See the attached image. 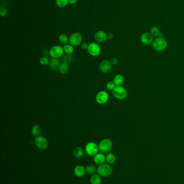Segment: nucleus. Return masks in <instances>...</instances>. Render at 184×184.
Wrapping results in <instances>:
<instances>
[{"mask_svg":"<svg viewBox=\"0 0 184 184\" xmlns=\"http://www.w3.org/2000/svg\"><path fill=\"white\" fill-rule=\"evenodd\" d=\"M152 44L153 49L159 52L165 50L168 45L167 42L165 39L159 37L154 39Z\"/></svg>","mask_w":184,"mask_h":184,"instance_id":"nucleus-1","label":"nucleus"},{"mask_svg":"<svg viewBox=\"0 0 184 184\" xmlns=\"http://www.w3.org/2000/svg\"><path fill=\"white\" fill-rule=\"evenodd\" d=\"M98 174L101 176L107 177L111 176L113 172V169L111 166L108 164H103L98 166L97 169Z\"/></svg>","mask_w":184,"mask_h":184,"instance_id":"nucleus-2","label":"nucleus"},{"mask_svg":"<svg viewBox=\"0 0 184 184\" xmlns=\"http://www.w3.org/2000/svg\"><path fill=\"white\" fill-rule=\"evenodd\" d=\"M112 93L115 98L119 100H124L127 97V91L124 87L117 86L112 90Z\"/></svg>","mask_w":184,"mask_h":184,"instance_id":"nucleus-3","label":"nucleus"},{"mask_svg":"<svg viewBox=\"0 0 184 184\" xmlns=\"http://www.w3.org/2000/svg\"><path fill=\"white\" fill-rule=\"evenodd\" d=\"M113 143L110 139L105 138L101 140L99 144V150L103 153H108L112 149Z\"/></svg>","mask_w":184,"mask_h":184,"instance_id":"nucleus-4","label":"nucleus"},{"mask_svg":"<svg viewBox=\"0 0 184 184\" xmlns=\"http://www.w3.org/2000/svg\"><path fill=\"white\" fill-rule=\"evenodd\" d=\"M63 47L59 45H56L51 48L49 51V54L52 58L59 59L63 56L64 54Z\"/></svg>","mask_w":184,"mask_h":184,"instance_id":"nucleus-5","label":"nucleus"},{"mask_svg":"<svg viewBox=\"0 0 184 184\" xmlns=\"http://www.w3.org/2000/svg\"><path fill=\"white\" fill-rule=\"evenodd\" d=\"M99 150L98 145L94 142H89L85 146V151L90 156H94L98 153Z\"/></svg>","mask_w":184,"mask_h":184,"instance_id":"nucleus-6","label":"nucleus"},{"mask_svg":"<svg viewBox=\"0 0 184 184\" xmlns=\"http://www.w3.org/2000/svg\"><path fill=\"white\" fill-rule=\"evenodd\" d=\"M35 144L36 147L41 150H45L48 147V141L43 136H39L35 140Z\"/></svg>","mask_w":184,"mask_h":184,"instance_id":"nucleus-7","label":"nucleus"},{"mask_svg":"<svg viewBox=\"0 0 184 184\" xmlns=\"http://www.w3.org/2000/svg\"><path fill=\"white\" fill-rule=\"evenodd\" d=\"M82 36L80 33H72L69 37V44L73 47H77L80 45L82 42Z\"/></svg>","mask_w":184,"mask_h":184,"instance_id":"nucleus-8","label":"nucleus"},{"mask_svg":"<svg viewBox=\"0 0 184 184\" xmlns=\"http://www.w3.org/2000/svg\"><path fill=\"white\" fill-rule=\"evenodd\" d=\"M87 51L91 56L97 57L101 54V48L98 44L92 43L89 44Z\"/></svg>","mask_w":184,"mask_h":184,"instance_id":"nucleus-9","label":"nucleus"},{"mask_svg":"<svg viewBox=\"0 0 184 184\" xmlns=\"http://www.w3.org/2000/svg\"><path fill=\"white\" fill-rule=\"evenodd\" d=\"M109 95L108 93L104 90H101L98 93L96 97V100L98 104L103 105L108 100Z\"/></svg>","mask_w":184,"mask_h":184,"instance_id":"nucleus-10","label":"nucleus"},{"mask_svg":"<svg viewBox=\"0 0 184 184\" xmlns=\"http://www.w3.org/2000/svg\"><path fill=\"white\" fill-rule=\"evenodd\" d=\"M112 68V64L111 61L108 60H104L99 64V69L104 73L109 72Z\"/></svg>","mask_w":184,"mask_h":184,"instance_id":"nucleus-11","label":"nucleus"},{"mask_svg":"<svg viewBox=\"0 0 184 184\" xmlns=\"http://www.w3.org/2000/svg\"><path fill=\"white\" fill-rule=\"evenodd\" d=\"M153 36L150 33H143L141 36V42L145 45H149L152 43L153 41Z\"/></svg>","mask_w":184,"mask_h":184,"instance_id":"nucleus-12","label":"nucleus"},{"mask_svg":"<svg viewBox=\"0 0 184 184\" xmlns=\"http://www.w3.org/2000/svg\"><path fill=\"white\" fill-rule=\"evenodd\" d=\"M61 64L58 59L52 58L50 60L49 65L51 70L54 71H58Z\"/></svg>","mask_w":184,"mask_h":184,"instance_id":"nucleus-13","label":"nucleus"},{"mask_svg":"<svg viewBox=\"0 0 184 184\" xmlns=\"http://www.w3.org/2000/svg\"><path fill=\"white\" fill-rule=\"evenodd\" d=\"M94 39L98 43H103L106 40L107 38V34L103 31H98L95 34Z\"/></svg>","mask_w":184,"mask_h":184,"instance_id":"nucleus-14","label":"nucleus"},{"mask_svg":"<svg viewBox=\"0 0 184 184\" xmlns=\"http://www.w3.org/2000/svg\"><path fill=\"white\" fill-rule=\"evenodd\" d=\"M94 162L98 165H101L106 160V156L102 153H98L94 156Z\"/></svg>","mask_w":184,"mask_h":184,"instance_id":"nucleus-15","label":"nucleus"},{"mask_svg":"<svg viewBox=\"0 0 184 184\" xmlns=\"http://www.w3.org/2000/svg\"><path fill=\"white\" fill-rule=\"evenodd\" d=\"M85 172H86L85 168L82 165L77 166L74 169V173L76 177H83L85 175Z\"/></svg>","mask_w":184,"mask_h":184,"instance_id":"nucleus-16","label":"nucleus"},{"mask_svg":"<svg viewBox=\"0 0 184 184\" xmlns=\"http://www.w3.org/2000/svg\"><path fill=\"white\" fill-rule=\"evenodd\" d=\"M124 81V78L122 74H117L113 78V82L115 83L116 86H122Z\"/></svg>","mask_w":184,"mask_h":184,"instance_id":"nucleus-17","label":"nucleus"},{"mask_svg":"<svg viewBox=\"0 0 184 184\" xmlns=\"http://www.w3.org/2000/svg\"><path fill=\"white\" fill-rule=\"evenodd\" d=\"M101 178L98 174H94L90 178L91 184H101Z\"/></svg>","mask_w":184,"mask_h":184,"instance_id":"nucleus-18","label":"nucleus"},{"mask_svg":"<svg viewBox=\"0 0 184 184\" xmlns=\"http://www.w3.org/2000/svg\"><path fill=\"white\" fill-rule=\"evenodd\" d=\"M73 155L77 158H80L84 155V151L81 147H77L73 150Z\"/></svg>","mask_w":184,"mask_h":184,"instance_id":"nucleus-19","label":"nucleus"},{"mask_svg":"<svg viewBox=\"0 0 184 184\" xmlns=\"http://www.w3.org/2000/svg\"><path fill=\"white\" fill-rule=\"evenodd\" d=\"M106 161L110 164H113L116 161V157L111 152H108L106 156Z\"/></svg>","mask_w":184,"mask_h":184,"instance_id":"nucleus-20","label":"nucleus"},{"mask_svg":"<svg viewBox=\"0 0 184 184\" xmlns=\"http://www.w3.org/2000/svg\"><path fill=\"white\" fill-rule=\"evenodd\" d=\"M41 133V128L39 125H35L33 126L31 129V134L34 137H38L40 136Z\"/></svg>","mask_w":184,"mask_h":184,"instance_id":"nucleus-21","label":"nucleus"},{"mask_svg":"<svg viewBox=\"0 0 184 184\" xmlns=\"http://www.w3.org/2000/svg\"><path fill=\"white\" fill-rule=\"evenodd\" d=\"M69 67L68 64H66L65 62H63L62 63L59 68L58 69V71L59 73H61L62 74H65L66 73L68 72L69 71Z\"/></svg>","mask_w":184,"mask_h":184,"instance_id":"nucleus-22","label":"nucleus"},{"mask_svg":"<svg viewBox=\"0 0 184 184\" xmlns=\"http://www.w3.org/2000/svg\"><path fill=\"white\" fill-rule=\"evenodd\" d=\"M64 51L66 54H71L74 51L73 47L70 44H66L63 47Z\"/></svg>","mask_w":184,"mask_h":184,"instance_id":"nucleus-23","label":"nucleus"},{"mask_svg":"<svg viewBox=\"0 0 184 184\" xmlns=\"http://www.w3.org/2000/svg\"><path fill=\"white\" fill-rule=\"evenodd\" d=\"M59 40L61 43L63 44H68L69 43V38H68V36L65 34H61L59 36Z\"/></svg>","mask_w":184,"mask_h":184,"instance_id":"nucleus-24","label":"nucleus"},{"mask_svg":"<svg viewBox=\"0 0 184 184\" xmlns=\"http://www.w3.org/2000/svg\"><path fill=\"white\" fill-rule=\"evenodd\" d=\"M160 33L159 29L157 26H153L150 30V33L153 37H158Z\"/></svg>","mask_w":184,"mask_h":184,"instance_id":"nucleus-25","label":"nucleus"},{"mask_svg":"<svg viewBox=\"0 0 184 184\" xmlns=\"http://www.w3.org/2000/svg\"><path fill=\"white\" fill-rule=\"evenodd\" d=\"M56 3L59 7H65L69 3V0H56Z\"/></svg>","mask_w":184,"mask_h":184,"instance_id":"nucleus-26","label":"nucleus"},{"mask_svg":"<svg viewBox=\"0 0 184 184\" xmlns=\"http://www.w3.org/2000/svg\"><path fill=\"white\" fill-rule=\"evenodd\" d=\"M85 170L87 173L89 174H94L97 170L96 167L92 164H89L87 165L85 167Z\"/></svg>","mask_w":184,"mask_h":184,"instance_id":"nucleus-27","label":"nucleus"},{"mask_svg":"<svg viewBox=\"0 0 184 184\" xmlns=\"http://www.w3.org/2000/svg\"><path fill=\"white\" fill-rule=\"evenodd\" d=\"M63 62H65L66 64H69L70 63L72 60V56L71 54H66L63 56Z\"/></svg>","mask_w":184,"mask_h":184,"instance_id":"nucleus-28","label":"nucleus"},{"mask_svg":"<svg viewBox=\"0 0 184 184\" xmlns=\"http://www.w3.org/2000/svg\"><path fill=\"white\" fill-rule=\"evenodd\" d=\"M50 60L48 58L46 57H42L40 59V63L41 65L45 66V65L49 64Z\"/></svg>","mask_w":184,"mask_h":184,"instance_id":"nucleus-29","label":"nucleus"},{"mask_svg":"<svg viewBox=\"0 0 184 184\" xmlns=\"http://www.w3.org/2000/svg\"><path fill=\"white\" fill-rule=\"evenodd\" d=\"M115 87H116V85H115V83H114L113 82H112V81L108 82L106 85V88L108 90H114V88H115Z\"/></svg>","mask_w":184,"mask_h":184,"instance_id":"nucleus-30","label":"nucleus"},{"mask_svg":"<svg viewBox=\"0 0 184 184\" xmlns=\"http://www.w3.org/2000/svg\"><path fill=\"white\" fill-rule=\"evenodd\" d=\"M110 61H111L112 65H117L118 63V59L116 57H113L111 59Z\"/></svg>","mask_w":184,"mask_h":184,"instance_id":"nucleus-31","label":"nucleus"},{"mask_svg":"<svg viewBox=\"0 0 184 184\" xmlns=\"http://www.w3.org/2000/svg\"><path fill=\"white\" fill-rule=\"evenodd\" d=\"M7 14V11L6 9L2 8L1 9V15L2 16H5Z\"/></svg>","mask_w":184,"mask_h":184,"instance_id":"nucleus-32","label":"nucleus"},{"mask_svg":"<svg viewBox=\"0 0 184 184\" xmlns=\"http://www.w3.org/2000/svg\"><path fill=\"white\" fill-rule=\"evenodd\" d=\"M88 47H89V44L86 43H83L81 45V47L83 50H86V49L87 50Z\"/></svg>","mask_w":184,"mask_h":184,"instance_id":"nucleus-33","label":"nucleus"},{"mask_svg":"<svg viewBox=\"0 0 184 184\" xmlns=\"http://www.w3.org/2000/svg\"><path fill=\"white\" fill-rule=\"evenodd\" d=\"M114 37V35L112 33H109L107 35V38L108 40H112Z\"/></svg>","mask_w":184,"mask_h":184,"instance_id":"nucleus-34","label":"nucleus"},{"mask_svg":"<svg viewBox=\"0 0 184 184\" xmlns=\"http://www.w3.org/2000/svg\"><path fill=\"white\" fill-rule=\"evenodd\" d=\"M77 0H69V3L71 4H74L77 2Z\"/></svg>","mask_w":184,"mask_h":184,"instance_id":"nucleus-35","label":"nucleus"},{"mask_svg":"<svg viewBox=\"0 0 184 184\" xmlns=\"http://www.w3.org/2000/svg\"><path fill=\"white\" fill-rule=\"evenodd\" d=\"M163 36H164V34L162 33H160L159 35V37H161V38H163Z\"/></svg>","mask_w":184,"mask_h":184,"instance_id":"nucleus-36","label":"nucleus"}]
</instances>
